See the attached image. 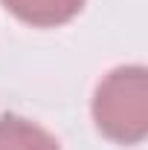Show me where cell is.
Returning <instances> with one entry per match:
<instances>
[{"label": "cell", "instance_id": "obj_1", "mask_svg": "<svg viewBox=\"0 0 148 150\" xmlns=\"http://www.w3.org/2000/svg\"><path fill=\"white\" fill-rule=\"evenodd\" d=\"M96 127L119 144H137L148 133V75L142 67L113 69L93 98Z\"/></svg>", "mask_w": 148, "mask_h": 150}, {"label": "cell", "instance_id": "obj_2", "mask_svg": "<svg viewBox=\"0 0 148 150\" xmlns=\"http://www.w3.org/2000/svg\"><path fill=\"white\" fill-rule=\"evenodd\" d=\"M9 12L32 26H58L78 15L84 0H3Z\"/></svg>", "mask_w": 148, "mask_h": 150}, {"label": "cell", "instance_id": "obj_3", "mask_svg": "<svg viewBox=\"0 0 148 150\" xmlns=\"http://www.w3.org/2000/svg\"><path fill=\"white\" fill-rule=\"evenodd\" d=\"M0 150H58V142L26 118L0 115Z\"/></svg>", "mask_w": 148, "mask_h": 150}]
</instances>
